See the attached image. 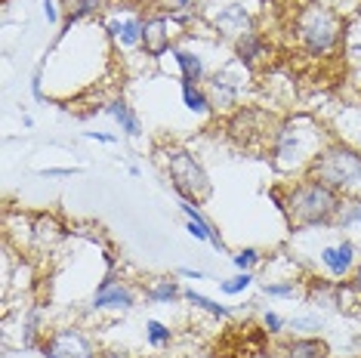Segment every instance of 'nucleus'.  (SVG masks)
I'll return each mask as SVG.
<instances>
[{
	"label": "nucleus",
	"instance_id": "1",
	"mask_svg": "<svg viewBox=\"0 0 361 358\" xmlns=\"http://www.w3.org/2000/svg\"><path fill=\"white\" fill-rule=\"evenodd\" d=\"M340 204L343 198L334 189L306 176L284 192L281 214L287 216L290 229H324V226H334Z\"/></svg>",
	"mask_w": 361,
	"mask_h": 358
},
{
	"label": "nucleus",
	"instance_id": "2",
	"mask_svg": "<svg viewBox=\"0 0 361 358\" xmlns=\"http://www.w3.org/2000/svg\"><path fill=\"white\" fill-rule=\"evenodd\" d=\"M309 176L324 183L327 189L336 195H352L361 189V152L349 149V145H324L322 152L312 158Z\"/></svg>",
	"mask_w": 361,
	"mask_h": 358
},
{
	"label": "nucleus",
	"instance_id": "3",
	"mask_svg": "<svg viewBox=\"0 0 361 358\" xmlns=\"http://www.w3.org/2000/svg\"><path fill=\"white\" fill-rule=\"evenodd\" d=\"M167 173H170V185L188 204H204L210 198L213 185L207 170L201 167V161L185 149H167Z\"/></svg>",
	"mask_w": 361,
	"mask_h": 358
},
{
	"label": "nucleus",
	"instance_id": "4",
	"mask_svg": "<svg viewBox=\"0 0 361 358\" xmlns=\"http://www.w3.org/2000/svg\"><path fill=\"white\" fill-rule=\"evenodd\" d=\"M269 337H272V333L266 328H257V324H250V321L235 324L232 331H226L223 337L216 340L213 358H266Z\"/></svg>",
	"mask_w": 361,
	"mask_h": 358
},
{
	"label": "nucleus",
	"instance_id": "5",
	"mask_svg": "<svg viewBox=\"0 0 361 358\" xmlns=\"http://www.w3.org/2000/svg\"><path fill=\"white\" fill-rule=\"evenodd\" d=\"M297 35H300V44L306 47L309 56H324L336 44V19L322 4L309 6L297 22Z\"/></svg>",
	"mask_w": 361,
	"mask_h": 358
},
{
	"label": "nucleus",
	"instance_id": "6",
	"mask_svg": "<svg viewBox=\"0 0 361 358\" xmlns=\"http://www.w3.org/2000/svg\"><path fill=\"white\" fill-rule=\"evenodd\" d=\"M272 154H275V164L278 167H293L300 161L315 158L318 152H312V145H306V130H302V121H290V124H281L275 133L272 142Z\"/></svg>",
	"mask_w": 361,
	"mask_h": 358
},
{
	"label": "nucleus",
	"instance_id": "7",
	"mask_svg": "<svg viewBox=\"0 0 361 358\" xmlns=\"http://www.w3.org/2000/svg\"><path fill=\"white\" fill-rule=\"evenodd\" d=\"M40 355L44 358H99L87 333H80L75 328H62V331H53L50 337H44Z\"/></svg>",
	"mask_w": 361,
	"mask_h": 358
},
{
	"label": "nucleus",
	"instance_id": "8",
	"mask_svg": "<svg viewBox=\"0 0 361 358\" xmlns=\"http://www.w3.org/2000/svg\"><path fill=\"white\" fill-rule=\"evenodd\" d=\"M322 263L324 268L334 275V278H346L349 268L355 266V244L349 238H343L340 244H334V247H324L322 250Z\"/></svg>",
	"mask_w": 361,
	"mask_h": 358
},
{
	"label": "nucleus",
	"instance_id": "9",
	"mask_svg": "<svg viewBox=\"0 0 361 358\" xmlns=\"http://www.w3.org/2000/svg\"><path fill=\"white\" fill-rule=\"evenodd\" d=\"M142 47L152 59H158V56H164L167 50H173V47H170L167 19H164V16H154V19L142 22Z\"/></svg>",
	"mask_w": 361,
	"mask_h": 358
},
{
	"label": "nucleus",
	"instance_id": "10",
	"mask_svg": "<svg viewBox=\"0 0 361 358\" xmlns=\"http://www.w3.org/2000/svg\"><path fill=\"white\" fill-rule=\"evenodd\" d=\"M90 306H93V309H121V312H127V309L136 306V297H133V290H130L127 284L114 281L111 288L96 290V294H93V303H90Z\"/></svg>",
	"mask_w": 361,
	"mask_h": 358
},
{
	"label": "nucleus",
	"instance_id": "11",
	"mask_svg": "<svg viewBox=\"0 0 361 358\" xmlns=\"http://www.w3.org/2000/svg\"><path fill=\"white\" fill-rule=\"evenodd\" d=\"M210 102H213V109H232V105L238 102V80L228 75V71H216V75L210 78Z\"/></svg>",
	"mask_w": 361,
	"mask_h": 358
},
{
	"label": "nucleus",
	"instance_id": "12",
	"mask_svg": "<svg viewBox=\"0 0 361 358\" xmlns=\"http://www.w3.org/2000/svg\"><path fill=\"white\" fill-rule=\"evenodd\" d=\"M179 210H183V214L188 216V226H185V229H188V235H192V238H198V241H210L216 250H226V244H223V238H219V232L213 229L207 219H204V216L198 214V207H192L188 201H183V204H179Z\"/></svg>",
	"mask_w": 361,
	"mask_h": 358
},
{
	"label": "nucleus",
	"instance_id": "13",
	"mask_svg": "<svg viewBox=\"0 0 361 358\" xmlns=\"http://www.w3.org/2000/svg\"><path fill=\"white\" fill-rule=\"evenodd\" d=\"M262 53H266V40H262L257 31H244V35L235 37V56L244 68H257Z\"/></svg>",
	"mask_w": 361,
	"mask_h": 358
},
{
	"label": "nucleus",
	"instance_id": "14",
	"mask_svg": "<svg viewBox=\"0 0 361 358\" xmlns=\"http://www.w3.org/2000/svg\"><path fill=\"white\" fill-rule=\"evenodd\" d=\"M281 358H331V346L318 337H297L284 346Z\"/></svg>",
	"mask_w": 361,
	"mask_h": 358
},
{
	"label": "nucleus",
	"instance_id": "15",
	"mask_svg": "<svg viewBox=\"0 0 361 358\" xmlns=\"http://www.w3.org/2000/svg\"><path fill=\"white\" fill-rule=\"evenodd\" d=\"M105 115H111V118H114V121H118V124H121V130H124L127 136H133V140H136L139 133H142V124H139L136 111L130 109V105H127L124 99H114V102H109V105H105Z\"/></svg>",
	"mask_w": 361,
	"mask_h": 358
},
{
	"label": "nucleus",
	"instance_id": "16",
	"mask_svg": "<svg viewBox=\"0 0 361 358\" xmlns=\"http://www.w3.org/2000/svg\"><path fill=\"white\" fill-rule=\"evenodd\" d=\"M173 59L179 62V68H183V84H201V80H204V62H201L198 53L176 47Z\"/></svg>",
	"mask_w": 361,
	"mask_h": 358
},
{
	"label": "nucleus",
	"instance_id": "17",
	"mask_svg": "<svg viewBox=\"0 0 361 358\" xmlns=\"http://www.w3.org/2000/svg\"><path fill=\"white\" fill-rule=\"evenodd\" d=\"M216 25L226 31V35H244V31H250V16L244 13V6H226L223 13H219Z\"/></svg>",
	"mask_w": 361,
	"mask_h": 358
},
{
	"label": "nucleus",
	"instance_id": "18",
	"mask_svg": "<svg viewBox=\"0 0 361 358\" xmlns=\"http://www.w3.org/2000/svg\"><path fill=\"white\" fill-rule=\"evenodd\" d=\"M176 297H183V290H179V284H176L173 278H158L154 284H149V288H145V300H149V303L167 306V303H173Z\"/></svg>",
	"mask_w": 361,
	"mask_h": 358
},
{
	"label": "nucleus",
	"instance_id": "19",
	"mask_svg": "<svg viewBox=\"0 0 361 358\" xmlns=\"http://www.w3.org/2000/svg\"><path fill=\"white\" fill-rule=\"evenodd\" d=\"M183 102H185L188 111H195V115H210L213 111V102L201 90V84H183Z\"/></svg>",
	"mask_w": 361,
	"mask_h": 358
},
{
	"label": "nucleus",
	"instance_id": "20",
	"mask_svg": "<svg viewBox=\"0 0 361 358\" xmlns=\"http://www.w3.org/2000/svg\"><path fill=\"white\" fill-rule=\"evenodd\" d=\"M109 31L121 40L124 47H136L142 44V22L139 19H127V22H109Z\"/></svg>",
	"mask_w": 361,
	"mask_h": 358
},
{
	"label": "nucleus",
	"instance_id": "21",
	"mask_svg": "<svg viewBox=\"0 0 361 358\" xmlns=\"http://www.w3.org/2000/svg\"><path fill=\"white\" fill-rule=\"evenodd\" d=\"M183 297H185L195 309H204L207 315H213V319H228V306H223V303H213L210 297L195 294V290H183Z\"/></svg>",
	"mask_w": 361,
	"mask_h": 358
},
{
	"label": "nucleus",
	"instance_id": "22",
	"mask_svg": "<svg viewBox=\"0 0 361 358\" xmlns=\"http://www.w3.org/2000/svg\"><path fill=\"white\" fill-rule=\"evenodd\" d=\"M355 223H361V201H343L340 210H336L334 226L336 229H352Z\"/></svg>",
	"mask_w": 361,
	"mask_h": 358
},
{
	"label": "nucleus",
	"instance_id": "23",
	"mask_svg": "<svg viewBox=\"0 0 361 358\" xmlns=\"http://www.w3.org/2000/svg\"><path fill=\"white\" fill-rule=\"evenodd\" d=\"M68 6H75V10H68V28L75 25V22L87 19V16L99 13L105 6V0H68Z\"/></svg>",
	"mask_w": 361,
	"mask_h": 358
},
{
	"label": "nucleus",
	"instance_id": "24",
	"mask_svg": "<svg viewBox=\"0 0 361 358\" xmlns=\"http://www.w3.org/2000/svg\"><path fill=\"white\" fill-rule=\"evenodd\" d=\"M145 337H149V343L154 349H164V346H170V340H173V331L167 328V324H161V321H149L145 324Z\"/></svg>",
	"mask_w": 361,
	"mask_h": 358
},
{
	"label": "nucleus",
	"instance_id": "25",
	"mask_svg": "<svg viewBox=\"0 0 361 358\" xmlns=\"http://www.w3.org/2000/svg\"><path fill=\"white\" fill-rule=\"evenodd\" d=\"M250 284H253V275H250V272H238L235 278L219 281V290H223V294H228V297H235V294H244Z\"/></svg>",
	"mask_w": 361,
	"mask_h": 358
},
{
	"label": "nucleus",
	"instance_id": "26",
	"mask_svg": "<svg viewBox=\"0 0 361 358\" xmlns=\"http://www.w3.org/2000/svg\"><path fill=\"white\" fill-rule=\"evenodd\" d=\"M37 333H40V309H35V312L28 315L25 331H22V346H25V349H35V346H37Z\"/></svg>",
	"mask_w": 361,
	"mask_h": 358
},
{
	"label": "nucleus",
	"instance_id": "27",
	"mask_svg": "<svg viewBox=\"0 0 361 358\" xmlns=\"http://www.w3.org/2000/svg\"><path fill=\"white\" fill-rule=\"evenodd\" d=\"M290 328L300 333H318L322 331V319H318V315H297V319L290 321Z\"/></svg>",
	"mask_w": 361,
	"mask_h": 358
},
{
	"label": "nucleus",
	"instance_id": "28",
	"mask_svg": "<svg viewBox=\"0 0 361 358\" xmlns=\"http://www.w3.org/2000/svg\"><path fill=\"white\" fill-rule=\"evenodd\" d=\"M257 263H259V250H253V247H244L241 254H235V266L241 268V272H250Z\"/></svg>",
	"mask_w": 361,
	"mask_h": 358
},
{
	"label": "nucleus",
	"instance_id": "29",
	"mask_svg": "<svg viewBox=\"0 0 361 358\" xmlns=\"http://www.w3.org/2000/svg\"><path fill=\"white\" fill-rule=\"evenodd\" d=\"M262 290H266V297H293L297 288H293V281H287V284H266Z\"/></svg>",
	"mask_w": 361,
	"mask_h": 358
},
{
	"label": "nucleus",
	"instance_id": "30",
	"mask_svg": "<svg viewBox=\"0 0 361 358\" xmlns=\"http://www.w3.org/2000/svg\"><path fill=\"white\" fill-rule=\"evenodd\" d=\"M262 328H266L269 333H281V328H284V319L278 312H266L262 315Z\"/></svg>",
	"mask_w": 361,
	"mask_h": 358
},
{
	"label": "nucleus",
	"instance_id": "31",
	"mask_svg": "<svg viewBox=\"0 0 361 358\" xmlns=\"http://www.w3.org/2000/svg\"><path fill=\"white\" fill-rule=\"evenodd\" d=\"M75 167H50V170H40V176H75Z\"/></svg>",
	"mask_w": 361,
	"mask_h": 358
},
{
	"label": "nucleus",
	"instance_id": "32",
	"mask_svg": "<svg viewBox=\"0 0 361 358\" xmlns=\"http://www.w3.org/2000/svg\"><path fill=\"white\" fill-rule=\"evenodd\" d=\"M99 358H130L127 349H102Z\"/></svg>",
	"mask_w": 361,
	"mask_h": 358
},
{
	"label": "nucleus",
	"instance_id": "33",
	"mask_svg": "<svg viewBox=\"0 0 361 358\" xmlns=\"http://www.w3.org/2000/svg\"><path fill=\"white\" fill-rule=\"evenodd\" d=\"M87 140H99V142H114L118 136H109V133H96V130H87Z\"/></svg>",
	"mask_w": 361,
	"mask_h": 358
},
{
	"label": "nucleus",
	"instance_id": "34",
	"mask_svg": "<svg viewBox=\"0 0 361 358\" xmlns=\"http://www.w3.org/2000/svg\"><path fill=\"white\" fill-rule=\"evenodd\" d=\"M31 93H35V99H44V93H40V68L35 71V78H31Z\"/></svg>",
	"mask_w": 361,
	"mask_h": 358
},
{
	"label": "nucleus",
	"instance_id": "35",
	"mask_svg": "<svg viewBox=\"0 0 361 358\" xmlns=\"http://www.w3.org/2000/svg\"><path fill=\"white\" fill-rule=\"evenodd\" d=\"M44 13H47V22H56V19H59V16H56L53 0H44Z\"/></svg>",
	"mask_w": 361,
	"mask_h": 358
},
{
	"label": "nucleus",
	"instance_id": "36",
	"mask_svg": "<svg viewBox=\"0 0 361 358\" xmlns=\"http://www.w3.org/2000/svg\"><path fill=\"white\" fill-rule=\"evenodd\" d=\"M179 275H185V278H207L201 268H179Z\"/></svg>",
	"mask_w": 361,
	"mask_h": 358
},
{
	"label": "nucleus",
	"instance_id": "37",
	"mask_svg": "<svg viewBox=\"0 0 361 358\" xmlns=\"http://www.w3.org/2000/svg\"><path fill=\"white\" fill-rule=\"evenodd\" d=\"M352 290H358V294H361V266H358V272H355V278H352Z\"/></svg>",
	"mask_w": 361,
	"mask_h": 358
},
{
	"label": "nucleus",
	"instance_id": "38",
	"mask_svg": "<svg viewBox=\"0 0 361 358\" xmlns=\"http://www.w3.org/2000/svg\"><path fill=\"white\" fill-rule=\"evenodd\" d=\"M176 4H179V6H188V0H176Z\"/></svg>",
	"mask_w": 361,
	"mask_h": 358
}]
</instances>
